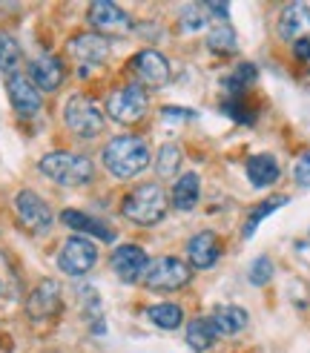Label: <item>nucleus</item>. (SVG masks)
<instances>
[{"label":"nucleus","instance_id":"1","mask_svg":"<svg viewBox=\"0 0 310 353\" xmlns=\"http://www.w3.org/2000/svg\"><path fill=\"white\" fill-rule=\"evenodd\" d=\"M101 161L115 179H135L149 167L152 152L141 135H115L101 150Z\"/></svg>","mask_w":310,"mask_h":353},{"label":"nucleus","instance_id":"2","mask_svg":"<svg viewBox=\"0 0 310 353\" xmlns=\"http://www.w3.org/2000/svg\"><path fill=\"white\" fill-rule=\"evenodd\" d=\"M167 192L161 184L147 181L132 187L124 199H121V216L127 221L138 224V227H155L164 216H167Z\"/></svg>","mask_w":310,"mask_h":353},{"label":"nucleus","instance_id":"3","mask_svg":"<svg viewBox=\"0 0 310 353\" xmlns=\"http://www.w3.org/2000/svg\"><path fill=\"white\" fill-rule=\"evenodd\" d=\"M38 170L49 181H55L61 187H83L95 179V164L90 158L81 152H66V150L46 152L38 161Z\"/></svg>","mask_w":310,"mask_h":353},{"label":"nucleus","instance_id":"4","mask_svg":"<svg viewBox=\"0 0 310 353\" xmlns=\"http://www.w3.org/2000/svg\"><path fill=\"white\" fill-rule=\"evenodd\" d=\"M63 123H66V130L72 132L75 138L81 141H92L103 132V127H107V115H103V107L90 98V95H72L66 101V107H63Z\"/></svg>","mask_w":310,"mask_h":353},{"label":"nucleus","instance_id":"5","mask_svg":"<svg viewBox=\"0 0 310 353\" xmlns=\"http://www.w3.org/2000/svg\"><path fill=\"white\" fill-rule=\"evenodd\" d=\"M149 110V95L144 86L138 83H124L115 86V90L107 95V103H103V112H107L115 123H124V127H132L138 123Z\"/></svg>","mask_w":310,"mask_h":353},{"label":"nucleus","instance_id":"6","mask_svg":"<svg viewBox=\"0 0 310 353\" xmlns=\"http://www.w3.org/2000/svg\"><path fill=\"white\" fill-rule=\"evenodd\" d=\"M144 288L147 290H158V293H176L181 288H187L193 281V270L189 264L176 259V256H161V259H152L149 268L144 273Z\"/></svg>","mask_w":310,"mask_h":353},{"label":"nucleus","instance_id":"7","mask_svg":"<svg viewBox=\"0 0 310 353\" xmlns=\"http://www.w3.org/2000/svg\"><path fill=\"white\" fill-rule=\"evenodd\" d=\"M130 72L135 75L138 86L144 90H161V86L169 83L172 72H169V61L161 55L158 49H141L130 58Z\"/></svg>","mask_w":310,"mask_h":353},{"label":"nucleus","instance_id":"8","mask_svg":"<svg viewBox=\"0 0 310 353\" xmlns=\"http://www.w3.org/2000/svg\"><path fill=\"white\" fill-rule=\"evenodd\" d=\"M98 261V247L92 239L86 236H69L61 244V253H58V268L66 276H86Z\"/></svg>","mask_w":310,"mask_h":353},{"label":"nucleus","instance_id":"9","mask_svg":"<svg viewBox=\"0 0 310 353\" xmlns=\"http://www.w3.org/2000/svg\"><path fill=\"white\" fill-rule=\"evenodd\" d=\"M86 21H90L92 32L103 34V38H121V34H127L132 29L130 14L118 3H112V0H95V3H90Z\"/></svg>","mask_w":310,"mask_h":353},{"label":"nucleus","instance_id":"10","mask_svg":"<svg viewBox=\"0 0 310 353\" xmlns=\"http://www.w3.org/2000/svg\"><path fill=\"white\" fill-rule=\"evenodd\" d=\"M14 213L21 219V224L26 227L29 233H46L52 221H55V213L52 207L38 196L34 190H21L14 196Z\"/></svg>","mask_w":310,"mask_h":353},{"label":"nucleus","instance_id":"11","mask_svg":"<svg viewBox=\"0 0 310 353\" xmlns=\"http://www.w3.org/2000/svg\"><path fill=\"white\" fill-rule=\"evenodd\" d=\"M276 34H279L282 43H299L310 38V3L299 0V3H287L279 12V21H276Z\"/></svg>","mask_w":310,"mask_h":353},{"label":"nucleus","instance_id":"12","mask_svg":"<svg viewBox=\"0 0 310 353\" xmlns=\"http://www.w3.org/2000/svg\"><path fill=\"white\" fill-rule=\"evenodd\" d=\"M110 264H112V273L121 281L135 285V281L144 279V273L149 268V256L144 253V247H138V244H121V247L112 250Z\"/></svg>","mask_w":310,"mask_h":353},{"label":"nucleus","instance_id":"13","mask_svg":"<svg viewBox=\"0 0 310 353\" xmlns=\"http://www.w3.org/2000/svg\"><path fill=\"white\" fill-rule=\"evenodd\" d=\"M6 90H9V103L12 110L21 118H34L43 107V95L38 92V86L29 81L26 72H17L12 78H6Z\"/></svg>","mask_w":310,"mask_h":353},{"label":"nucleus","instance_id":"14","mask_svg":"<svg viewBox=\"0 0 310 353\" xmlns=\"http://www.w3.org/2000/svg\"><path fill=\"white\" fill-rule=\"evenodd\" d=\"M66 52L72 55L81 66H98L110 58V38H103L98 32H78L69 38Z\"/></svg>","mask_w":310,"mask_h":353},{"label":"nucleus","instance_id":"15","mask_svg":"<svg viewBox=\"0 0 310 353\" xmlns=\"http://www.w3.org/2000/svg\"><path fill=\"white\" fill-rule=\"evenodd\" d=\"M61 285L55 279H43L34 285V290L29 293L26 299V313L32 316L34 322H43V319H52V316H58L61 310Z\"/></svg>","mask_w":310,"mask_h":353},{"label":"nucleus","instance_id":"16","mask_svg":"<svg viewBox=\"0 0 310 353\" xmlns=\"http://www.w3.org/2000/svg\"><path fill=\"white\" fill-rule=\"evenodd\" d=\"M221 259V239L213 230H201L187 241V264L189 270H210Z\"/></svg>","mask_w":310,"mask_h":353},{"label":"nucleus","instance_id":"17","mask_svg":"<svg viewBox=\"0 0 310 353\" xmlns=\"http://www.w3.org/2000/svg\"><path fill=\"white\" fill-rule=\"evenodd\" d=\"M29 81L38 86V92H55L61 90V83L66 78V69H63V61L55 58V55H41L29 63Z\"/></svg>","mask_w":310,"mask_h":353},{"label":"nucleus","instance_id":"18","mask_svg":"<svg viewBox=\"0 0 310 353\" xmlns=\"http://www.w3.org/2000/svg\"><path fill=\"white\" fill-rule=\"evenodd\" d=\"M61 221L69 227V230H75V236H86V239L95 236L101 241H115V230L107 221H101L90 213H81V210H63Z\"/></svg>","mask_w":310,"mask_h":353},{"label":"nucleus","instance_id":"19","mask_svg":"<svg viewBox=\"0 0 310 353\" xmlns=\"http://www.w3.org/2000/svg\"><path fill=\"white\" fill-rule=\"evenodd\" d=\"M245 170H247V179L256 190H267L282 179V167H279V161H276V155H270V152L250 155Z\"/></svg>","mask_w":310,"mask_h":353},{"label":"nucleus","instance_id":"20","mask_svg":"<svg viewBox=\"0 0 310 353\" xmlns=\"http://www.w3.org/2000/svg\"><path fill=\"white\" fill-rule=\"evenodd\" d=\"M201 199V179L196 172H184L181 179L172 184V192H169V204L178 210V213H189V210H196Z\"/></svg>","mask_w":310,"mask_h":353},{"label":"nucleus","instance_id":"21","mask_svg":"<svg viewBox=\"0 0 310 353\" xmlns=\"http://www.w3.org/2000/svg\"><path fill=\"white\" fill-rule=\"evenodd\" d=\"M213 325H216V333L218 336H236V333H241L247 327V310L238 307V305H218L213 310Z\"/></svg>","mask_w":310,"mask_h":353},{"label":"nucleus","instance_id":"22","mask_svg":"<svg viewBox=\"0 0 310 353\" xmlns=\"http://www.w3.org/2000/svg\"><path fill=\"white\" fill-rule=\"evenodd\" d=\"M216 339H218V333H216V325H213L210 316H198V319L187 322V345L196 353L210 350L216 345Z\"/></svg>","mask_w":310,"mask_h":353},{"label":"nucleus","instance_id":"23","mask_svg":"<svg viewBox=\"0 0 310 353\" xmlns=\"http://www.w3.org/2000/svg\"><path fill=\"white\" fill-rule=\"evenodd\" d=\"M256 81H258V69L253 63H238L233 72L221 81V90L227 98H245Z\"/></svg>","mask_w":310,"mask_h":353},{"label":"nucleus","instance_id":"24","mask_svg":"<svg viewBox=\"0 0 310 353\" xmlns=\"http://www.w3.org/2000/svg\"><path fill=\"white\" fill-rule=\"evenodd\" d=\"M147 319L161 330H178L184 325V307L176 302H158L147 307Z\"/></svg>","mask_w":310,"mask_h":353},{"label":"nucleus","instance_id":"25","mask_svg":"<svg viewBox=\"0 0 310 353\" xmlns=\"http://www.w3.org/2000/svg\"><path fill=\"white\" fill-rule=\"evenodd\" d=\"M21 63H23V52H21V43H17L12 34L0 32V72L6 78L21 72Z\"/></svg>","mask_w":310,"mask_h":353},{"label":"nucleus","instance_id":"26","mask_svg":"<svg viewBox=\"0 0 310 353\" xmlns=\"http://www.w3.org/2000/svg\"><path fill=\"white\" fill-rule=\"evenodd\" d=\"M207 46H210V52H216V55H233L238 49V34L227 21L216 23L210 29V34H207Z\"/></svg>","mask_w":310,"mask_h":353},{"label":"nucleus","instance_id":"27","mask_svg":"<svg viewBox=\"0 0 310 353\" xmlns=\"http://www.w3.org/2000/svg\"><path fill=\"white\" fill-rule=\"evenodd\" d=\"M285 204H287V196H270L267 201L256 204V207L250 210V213H247V219H245V227H241V236H245V239H250V236L256 233V227L262 224L267 216H273V213H276V210H279V207H285Z\"/></svg>","mask_w":310,"mask_h":353},{"label":"nucleus","instance_id":"28","mask_svg":"<svg viewBox=\"0 0 310 353\" xmlns=\"http://www.w3.org/2000/svg\"><path fill=\"white\" fill-rule=\"evenodd\" d=\"M181 158H184V152H181L178 144H164L158 150V158H155V172H158L161 179H176V172L181 167Z\"/></svg>","mask_w":310,"mask_h":353},{"label":"nucleus","instance_id":"29","mask_svg":"<svg viewBox=\"0 0 310 353\" xmlns=\"http://www.w3.org/2000/svg\"><path fill=\"white\" fill-rule=\"evenodd\" d=\"M221 112H227L238 123H253L256 121V107L247 101V95L245 98H224L221 101Z\"/></svg>","mask_w":310,"mask_h":353},{"label":"nucleus","instance_id":"30","mask_svg":"<svg viewBox=\"0 0 310 353\" xmlns=\"http://www.w3.org/2000/svg\"><path fill=\"white\" fill-rule=\"evenodd\" d=\"M250 285H256V288H265L267 281L273 279V261L267 259V256H258L253 264H250Z\"/></svg>","mask_w":310,"mask_h":353},{"label":"nucleus","instance_id":"31","mask_svg":"<svg viewBox=\"0 0 310 353\" xmlns=\"http://www.w3.org/2000/svg\"><path fill=\"white\" fill-rule=\"evenodd\" d=\"M293 181H296L299 187H310V150H304L299 155L296 167H293Z\"/></svg>","mask_w":310,"mask_h":353},{"label":"nucleus","instance_id":"32","mask_svg":"<svg viewBox=\"0 0 310 353\" xmlns=\"http://www.w3.org/2000/svg\"><path fill=\"white\" fill-rule=\"evenodd\" d=\"M184 23H187V29H201V26L207 23V9H204V3L187 6V9H184Z\"/></svg>","mask_w":310,"mask_h":353},{"label":"nucleus","instance_id":"33","mask_svg":"<svg viewBox=\"0 0 310 353\" xmlns=\"http://www.w3.org/2000/svg\"><path fill=\"white\" fill-rule=\"evenodd\" d=\"M293 58L302 61V63H310V38H307V41H299V43H293Z\"/></svg>","mask_w":310,"mask_h":353},{"label":"nucleus","instance_id":"34","mask_svg":"<svg viewBox=\"0 0 310 353\" xmlns=\"http://www.w3.org/2000/svg\"><path fill=\"white\" fill-rule=\"evenodd\" d=\"M204 9H207V14H216L218 23H224V21H227V14H230L227 3H204Z\"/></svg>","mask_w":310,"mask_h":353},{"label":"nucleus","instance_id":"35","mask_svg":"<svg viewBox=\"0 0 310 353\" xmlns=\"http://www.w3.org/2000/svg\"><path fill=\"white\" fill-rule=\"evenodd\" d=\"M304 83H307V90H310V75H307V81H304Z\"/></svg>","mask_w":310,"mask_h":353}]
</instances>
